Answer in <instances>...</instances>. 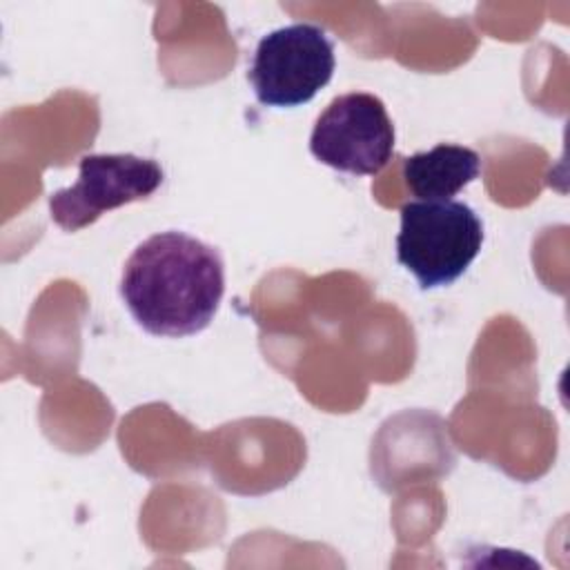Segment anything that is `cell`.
<instances>
[{"instance_id":"cell-1","label":"cell","mask_w":570,"mask_h":570,"mask_svg":"<svg viewBox=\"0 0 570 570\" xmlns=\"http://www.w3.org/2000/svg\"><path fill=\"white\" fill-rule=\"evenodd\" d=\"M225 294L220 252L185 232H158L127 258L120 296L134 321L154 336H191L216 316Z\"/></svg>"},{"instance_id":"cell-2","label":"cell","mask_w":570,"mask_h":570,"mask_svg":"<svg viewBox=\"0 0 570 570\" xmlns=\"http://www.w3.org/2000/svg\"><path fill=\"white\" fill-rule=\"evenodd\" d=\"M396 261L423 289L452 285L483 245V223L459 200H412L401 207Z\"/></svg>"},{"instance_id":"cell-3","label":"cell","mask_w":570,"mask_h":570,"mask_svg":"<svg viewBox=\"0 0 570 570\" xmlns=\"http://www.w3.org/2000/svg\"><path fill=\"white\" fill-rule=\"evenodd\" d=\"M334 67V42L325 29L294 22L258 40L247 80L261 105L298 107L332 80Z\"/></svg>"},{"instance_id":"cell-4","label":"cell","mask_w":570,"mask_h":570,"mask_svg":"<svg viewBox=\"0 0 570 570\" xmlns=\"http://www.w3.org/2000/svg\"><path fill=\"white\" fill-rule=\"evenodd\" d=\"M312 156L352 176H376L394 154V125L381 98L367 91L336 96L316 118Z\"/></svg>"},{"instance_id":"cell-5","label":"cell","mask_w":570,"mask_h":570,"mask_svg":"<svg viewBox=\"0 0 570 570\" xmlns=\"http://www.w3.org/2000/svg\"><path fill=\"white\" fill-rule=\"evenodd\" d=\"M163 167L134 154H87L78 180L49 196L51 220L65 232L96 223L105 212L149 198L163 185Z\"/></svg>"},{"instance_id":"cell-6","label":"cell","mask_w":570,"mask_h":570,"mask_svg":"<svg viewBox=\"0 0 570 570\" xmlns=\"http://www.w3.org/2000/svg\"><path fill=\"white\" fill-rule=\"evenodd\" d=\"M481 174V156L463 145L441 142L403 160V178L419 200H452Z\"/></svg>"}]
</instances>
